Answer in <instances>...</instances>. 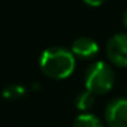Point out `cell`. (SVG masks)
<instances>
[{
	"label": "cell",
	"mask_w": 127,
	"mask_h": 127,
	"mask_svg": "<svg viewBox=\"0 0 127 127\" xmlns=\"http://www.w3.org/2000/svg\"><path fill=\"white\" fill-rule=\"evenodd\" d=\"M40 67L47 77L64 79L70 77L75 68L74 53L64 47L47 48L40 56Z\"/></svg>",
	"instance_id": "6da1fadb"
},
{
	"label": "cell",
	"mask_w": 127,
	"mask_h": 127,
	"mask_svg": "<svg viewBox=\"0 0 127 127\" xmlns=\"http://www.w3.org/2000/svg\"><path fill=\"white\" fill-rule=\"evenodd\" d=\"M115 82V72L104 62H94L85 72L86 90L96 94H105L109 92Z\"/></svg>",
	"instance_id": "7a4b0ae2"
},
{
	"label": "cell",
	"mask_w": 127,
	"mask_h": 127,
	"mask_svg": "<svg viewBox=\"0 0 127 127\" xmlns=\"http://www.w3.org/2000/svg\"><path fill=\"white\" fill-rule=\"evenodd\" d=\"M107 56L113 64L127 67V34H113L107 42Z\"/></svg>",
	"instance_id": "3957f363"
},
{
	"label": "cell",
	"mask_w": 127,
	"mask_h": 127,
	"mask_svg": "<svg viewBox=\"0 0 127 127\" xmlns=\"http://www.w3.org/2000/svg\"><path fill=\"white\" fill-rule=\"evenodd\" d=\"M105 120L109 127H127V98H115L108 102Z\"/></svg>",
	"instance_id": "277c9868"
},
{
	"label": "cell",
	"mask_w": 127,
	"mask_h": 127,
	"mask_svg": "<svg viewBox=\"0 0 127 127\" xmlns=\"http://www.w3.org/2000/svg\"><path fill=\"white\" fill-rule=\"evenodd\" d=\"M71 52L82 59H90L97 55L98 44L89 37H78L71 44Z\"/></svg>",
	"instance_id": "5b68a950"
},
{
	"label": "cell",
	"mask_w": 127,
	"mask_h": 127,
	"mask_svg": "<svg viewBox=\"0 0 127 127\" xmlns=\"http://www.w3.org/2000/svg\"><path fill=\"white\" fill-rule=\"evenodd\" d=\"M72 127H102V123L97 116L92 113H81L75 118Z\"/></svg>",
	"instance_id": "8992f818"
},
{
	"label": "cell",
	"mask_w": 127,
	"mask_h": 127,
	"mask_svg": "<svg viewBox=\"0 0 127 127\" xmlns=\"http://www.w3.org/2000/svg\"><path fill=\"white\" fill-rule=\"evenodd\" d=\"M94 101H96V96L89 90H83L77 96V98H75V105H77V108L79 111H86V109L93 107Z\"/></svg>",
	"instance_id": "52a82bcc"
},
{
	"label": "cell",
	"mask_w": 127,
	"mask_h": 127,
	"mask_svg": "<svg viewBox=\"0 0 127 127\" xmlns=\"http://www.w3.org/2000/svg\"><path fill=\"white\" fill-rule=\"evenodd\" d=\"M25 92H26L25 88L21 85H10L3 90V96L10 100H17L19 97H22L25 94Z\"/></svg>",
	"instance_id": "ba28073f"
},
{
	"label": "cell",
	"mask_w": 127,
	"mask_h": 127,
	"mask_svg": "<svg viewBox=\"0 0 127 127\" xmlns=\"http://www.w3.org/2000/svg\"><path fill=\"white\" fill-rule=\"evenodd\" d=\"M83 1H85L86 4H89V6H92V7H98L104 3L105 0H83Z\"/></svg>",
	"instance_id": "9c48e42d"
},
{
	"label": "cell",
	"mask_w": 127,
	"mask_h": 127,
	"mask_svg": "<svg viewBox=\"0 0 127 127\" xmlns=\"http://www.w3.org/2000/svg\"><path fill=\"white\" fill-rule=\"evenodd\" d=\"M123 25L126 26V29H127V10L124 11V14H123Z\"/></svg>",
	"instance_id": "30bf717a"
}]
</instances>
